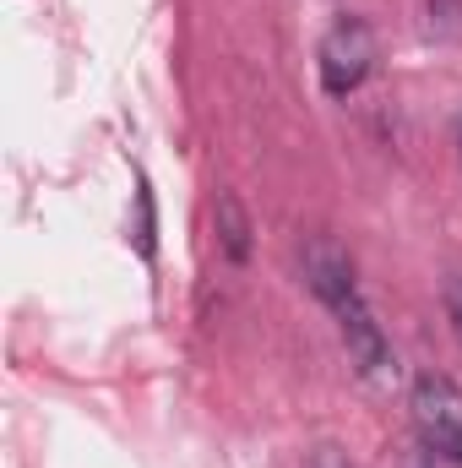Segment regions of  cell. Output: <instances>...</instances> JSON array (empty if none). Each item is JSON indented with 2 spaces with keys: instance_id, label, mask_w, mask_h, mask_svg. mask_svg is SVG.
<instances>
[{
  "instance_id": "cell-1",
  "label": "cell",
  "mask_w": 462,
  "mask_h": 468,
  "mask_svg": "<svg viewBox=\"0 0 462 468\" xmlns=\"http://www.w3.org/2000/svg\"><path fill=\"white\" fill-rule=\"evenodd\" d=\"M305 272H310V289H316V294L327 300V311L338 316L348 359H353L364 376H386V370H392V349H386V333H381V322L370 316V305H364V294H359V283H353L348 256H338L327 239H316V245L305 250Z\"/></svg>"
},
{
  "instance_id": "cell-2",
  "label": "cell",
  "mask_w": 462,
  "mask_h": 468,
  "mask_svg": "<svg viewBox=\"0 0 462 468\" xmlns=\"http://www.w3.org/2000/svg\"><path fill=\"white\" fill-rule=\"evenodd\" d=\"M408 409H414V425H419L425 447L462 468V387L457 381L452 376H436V370L414 376Z\"/></svg>"
},
{
  "instance_id": "cell-3",
  "label": "cell",
  "mask_w": 462,
  "mask_h": 468,
  "mask_svg": "<svg viewBox=\"0 0 462 468\" xmlns=\"http://www.w3.org/2000/svg\"><path fill=\"white\" fill-rule=\"evenodd\" d=\"M370 66H375V27L364 16H338L332 33L321 38V88L332 99H348L364 88Z\"/></svg>"
},
{
  "instance_id": "cell-4",
  "label": "cell",
  "mask_w": 462,
  "mask_h": 468,
  "mask_svg": "<svg viewBox=\"0 0 462 468\" xmlns=\"http://www.w3.org/2000/svg\"><path fill=\"white\" fill-rule=\"evenodd\" d=\"M213 218H218V245H224V256H229L234 267L250 261V218H245V202H239L234 191H224L218 207H213Z\"/></svg>"
},
{
  "instance_id": "cell-5",
  "label": "cell",
  "mask_w": 462,
  "mask_h": 468,
  "mask_svg": "<svg viewBox=\"0 0 462 468\" xmlns=\"http://www.w3.org/2000/svg\"><path fill=\"white\" fill-rule=\"evenodd\" d=\"M446 322H452V333H457V344H462V272L446 278Z\"/></svg>"
},
{
  "instance_id": "cell-6",
  "label": "cell",
  "mask_w": 462,
  "mask_h": 468,
  "mask_svg": "<svg viewBox=\"0 0 462 468\" xmlns=\"http://www.w3.org/2000/svg\"><path fill=\"white\" fill-rule=\"evenodd\" d=\"M310 468H353V463H348V458L338 452V447H321V452L310 458Z\"/></svg>"
},
{
  "instance_id": "cell-7",
  "label": "cell",
  "mask_w": 462,
  "mask_h": 468,
  "mask_svg": "<svg viewBox=\"0 0 462 468\" xmlns=\"http://www.w3.org/2000/svg\"><path fill=\"white\" fill-rule=\"evenodd\" d=\"M414 468H419V463H414Z\"/></svg>"
}]
</instances>
